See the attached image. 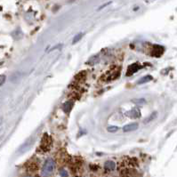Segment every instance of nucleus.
Instances as JSON below:
<instances>
[{"instance_id": "9b49d317", "label": "nucleus", "mask_w": 177, "mask_h": 177, "mask_svg": "<svg viewBox=\"0 0 177 177\" xmlns=\"http://www.w3.org/2000/svg\"><path fill=\"white\" fill-rule=\"evenodd\" d=\"M73 105H74V102L73 101H68L66 102L63 105H62V110L65 113H69L71 109L73 108Z\"/></svg>"}, {"instance_id": "7ed1b4c3", "label": "nucleus", "mask_w": 177, "mask_h": 177, "mask_svg": "<svg viewBox=\"0 0 177 177\" xmlns=\"http://www.w3.org/2000/svg\"><path fill=\"white\" fill-rule=\"evenodd\" d=\"M51 146H52V139H51V137L47 134H45L43 135L42 140H41V143H40L39 149L41 150L42 152H47V151L50 150Z\"/></svg>"}, {"instance_id": "aec40b11", "label": "nucleus", "mask_w": 177, "mask_h": 177, "mask_svg": "<svg viewBox=\"0 0 177 177\" xmlns=\"http://www.w3.org/2000/svg\"><path fill=\"white\" fill-rule=\"evenodd\" d=\"M110 4H111V2H108L107 4H105V5H102V6H101V7H100V8H99L98 10H101V9H102L103 7H106V6H107L108 5H110Z\"/></svg>"}, {"instance_id": "9d476101", "label": "nucleus", "mask_w": 177, "mask_h": 177, "mask_svg": "<svg viewBox=\"0 0 177 177\" xmlns=\"http://www.w3.org/2000/svg\"><path fill=\"white\" fill-rule=\"evenodd\" d=\"M139 125L137 123H131L128 124L126 126H125L123 127V131L124 132H132V131H135L136 129H138Z\"/></svg>"}, {"instance_id": "f8f14e48", "label": "nucleus", "mask_w": 177, "mask_h": 177, "mask_svg": "<svg viewBox=\"0 0 177 177\" xmlns=\"http://www.w3.org/2000/svg\"><path fill=\"white\" fill-rule=\"evenodd\" d=\"M99 61H100L99 56H98V55H94V56L91 57L89 60L86 62V64H88V65H90V66H93V65L97 64V63L99 62Z\"/></svg>"}, {"instance_id": "39448f33", "label": "nucleus", "mask_w": 177, "mask_h": 177, "mask_svg": "<svg viewBox=\"0 0 177 177\" xmlns=\"http://www.w3.org/2000/svg\"><path fill=\"white\" fill-rule=\"evenodd\" d=\"M69 156L66 154L65 152H63V151H61L57 155V161H58V163L60 164V165H64L66 163H69Z\"/></svg>"}, {"instance_id": "412c9836", "label": "nucleus", "mask_w": 177, "mask_h": 177, "mask_svg": "<svg viewBox=\"0 0 177 177\" xmlns=\"http://www.w3.org/2000/svg\"><path fill=\"white\" fill-rule=\"evenodd\" d=\"M27 177H38L37 175H33V174H31V175H29V176H27Z\"/></svg>"}, {"instance_id": "ddd939ff", "label": "nucleus", "mask_w": 177, "mask_h": 177, "mask_svg": "<svg viewBox=\"0 0 177 177\" xmlns=\"http://www.w3.org/2000/svg\"><path fill=\"white\" fill-rule=\"evenodd\" d=\"M152 77L151 76H145V77H143V78H141L139 81H138V84L139 85H141V84H145V83H147V82H150V81H151L152 80Z\"/></svg>"}, {"instance_id": "20e7f679", "label": "nucleus", "mask_w": 177, "mask_h": 177, "mask_svg": "<svg viewBox=\"0 0 177 177\" xmlns=\"http://www.w3.org/2000/svg\"><path fill=\"white\" fill-rule=\"evenodd\" d=\"M140 69H141V66L140 64H138V63H133V64H131V65L128 66L126 75L127 77H130V76H132L133 74L136 73Z\"/></svg>"}, {"instance_id": "6e6552de", "label": "nucleus", "mask_w": 177, "mask_h": 177, "mask_svg": "<svg viewBox=\"0 0 177 177\" xmlns=\"http://www.w3.org/2000/svg\"><path fill=\"white\" fill-rule=\"evenodd\" d=\"M126 115L130 117V119H138V117H140V115H141V112L138 110V108H134L133 110L127 111L126 113Z\"/></svg>"}, {"instance_id": "4468645a", "label": "nucleus", "mask_w": 177, "mask_h": 177, "mask_svg": "<svg viewBox=\"0 0 177 177\" xmlns=\"http://www.w3.org/2000/svg\"><path fill=\"white\" fill-rule=\"evenodd\" d=\"M157 117V112H154V113H152L149 117H147V119H144V123L146 124V123H149V122H150V121H152L153 119H155V117Z\"/></svg>"}, {"instance_id": "0eeeda50", "label": "nucleus", "mask_w": 177, "mask_h": 177, "mask_svg": "<svg viewBox=\"0 0 177 177\" xmlns=\"http://www.w3.org/2000/svg\"><path fill=\"white\" fill-rule=\"evenodd\" d=\"M104 167V170L107 173L112 172V171H114L116 169V164L111 160H108V161H106L104 163V167Z\"/></svg>"}, {"instance_id": "423d86ee", "label": "nucleus", "mask_w": 177, "mask_h": 177, "mask_svg": "<svg viewBox=\"0 0 177 177\" xmlns=\"http://www.w3.org/2000/svg\"><path fill=\"white\" fill-rule=\"evenodd\" d=\"M163 53H164V48L161 45H153L151 55L155 56V57H159V56H161L163 54Z\"/></svg>"}, {"instance_id": "f257e3e1", "label": "nucleus", "mask_w": 177, "mask_h": 177, "mask_svg": "<svg viewBox=\"0 0 177 177\" xmlns=\"http://www.w3.org/2000/svg\"><path fill=\"white\" fill-rule=\"evenodd\" d=\"M54 169H55V161L52 158H49L45 161L42 167L41 174L44 177H49L50 175L53 174Z\"/></svg>"}, {"instance_id": "a211bd4d", "label": "nucleus", "mask_w": 177, "mask_h": 177, "mask_svg": "<svg viewBox=\"0 0 177 177\" xmlns=\"http://www.w3.org/2000/svg\"><path fill=\"white\" fill-rule=\"evenodd\" d=\"M60 174H61L62 177H68V176H69V174H68V172H67L65 169H61Z\"/></svg>"}, {"instance_id": "f3484780", "label": "nucleus", "mask_w": 177, "mask_h": 177, "mask_svg": "<svg viewBox=\"0 0 177 177\" xmlns=\"http://www.w3.org/2000/svg\"><path fill=\"white\" fill-rule=\"evenodd\" d=\"M132 102L134 103H136V104H143V103H145V100L144 99H134V100H132Z\"/></svg>"}, {"instance_id": "dca6fc26", "label": "nucleus", "mask_w": 177, "mask_h": 177, "mask_svg": "<svg viewBox=\"0 0 177 177\" xmlns=\"http://www.w3.org/2000/svg\"><path fill=\"white\" fill-rule=\"evenodd\" d=\"M119 128L117 126H109L107 128V131L110 132V133H115V132H117V130H119Z\"/></svg>"}, {"instance_id": "f03ea898", "label": "nucleus", "mask_w": 177, "mask_h": 177, "mask_svg": "<svg viewBox=\"0 0 177 177\" xmlns=\"http://www.w3.org/2000/svg\"><path fill=\"white\" fill-rule=\"evenodd\" d=\"M119 76H120V69L117 67H114L110 70L106 72L101 78V79L103 82H110L112 80L117 79V78H119Z\"/></svg>"}, {"instance_id": "6ab92c4d", "label": "nucleus", "mask_w": 177, "mask_h": 177, "mask_svg": "<svg viewBox=\"0 0 177 177\" xmlns=\"http://www.w3.org/2000/svg\"><path fill=\"white\" fill-rule=\"evenodd\" d=\"M5 82V75H0V86H1Z\"/></svg>"}, {"instance_id": "4be33fe9", "label": "nucleus", "mask_w": 177, "mask_h": 177, "mask_svg": "<svg viewBox=\"0 0 177 177\" xmlns=\"http://www.w3.org/2000/svg\"><path fill=\"white\" fill-rule=\"evenodd\" d=\"M1 124H2V119H0V126H1Z\"/></svg>"}, {"instance_id": "1a4fd4ad", "label": "nucleus", "mask_w": 177, "mask_h": 177, "mask_svg": "<svg viewBox=\"0 0 177 177\" xmlns=\"http://www.w3.org/2000/svg\"><path fill=\"white\" fill-rule=\"evenodd\" d=\"M38 169V164L36 161H30L28 165H27V170L30 173H35L37 170Z\"/></svg>"}, {"instance_id": "2eb2a0df", "label": "nucleus", "mask_w": 177, "mask_h": 177, "mask_svg": "<svg viewBox=\"0 0 177 177\" xmlns=\"http://www.w3.org/2000/svg\"><path fill=\"white\" fill-rule=\"evenodd\" d=\"M82 37H83V34H82V33H79V34L76 35V36L74 37V38H73L72 44H76V43H78V42L82 38Z\"/></svg>"}]
</instances>
